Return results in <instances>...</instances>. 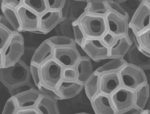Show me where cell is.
Wrapping results in <instances>:
<instances>
[{"mask_svg": "<svg viewBox=\"0 0 150 114\" xmlns=\"http://www.w3.org/2000/svg\"><path fill=\"white\" fill-rule=\"evenodd\" d=\"M63 20L62 10L48 9L40 15L39 28L46 34L50 32Z\"/></svg>", "mask_w": 150, "mask_h": 114, "instance_id": "cell-13", "label": "cell"}, {"mask_svg": "<svg viewBox=\"0 0 150 114\" xmlns=\"http://www.w3.org/2000/svg\"><path fill=\"white\" fill-rule=\"evenodd\" d=\"M142 110L134 106L122 114H140Z\"/></svg>", "mask_w": 150, "mask_h": 114, "instance_id": "cell-42", "label": "cell"}, {"mask_svg": "<svg viewBox=\"0 0 150 114\" xmlns=\"http://www.w3.org/2000/svg\"><path fill=\"white\" fill-rule=\"evenodd\" d=\"M1 3L16 9L23 5V0H2Z\"/></svg>", "mask_w": 150, "mask_h": 114, "instance_id": "cell-40", "label": "cell"}, {"mask_svg": "<svg viewBox=\"0 0 150 114\" xmlns=\"http://www.w3.org/2000/svg\"><path fill=\"white\" fill-rule=\"evenodd\" d=\"M100 75L94 71L91 77L84 84L85 93L91 101L99 93V80Z\"/></svg>", "mask_w": 150, "mask_h": 114, "instance_id": "cell-26", "label": "cell"}, {"mask_svg": "<svg viewBox=\"0 0 150 114\" xmlns=\"http://www.w3.org/2000/svg\"><path fill=\"white\" fill-rule=\"evenodd\" d=\"M84 85L77 80L67 81L62 79L56 89L63 100L74 98L79 94Z\"/></svg>", "mask_w": 150, "mask_h": 114, "instance_id": "cell-15", "label": "cell"}, {"mask_svg": "<svg viewBox=\"0 0 150 114\" xmlns=\"http://www.w3.org/2000/svg\"><path fill=\"white\" fill-rule=\"evenodd\" d=\"M57 101L54 99L42 94L35 108L40 114H59Z\"/></svg>", "mask_w": 150, "mask_h": 114, "instance_id": "cell-21", "label": "cell"}, {"mask_svg": "<svg viewBox=\"0 0 150 114\" xmlns=\"http://www.w3.org/2000/svg\"><path fill=\"white\" fill-rule=\"evenodd\" d=\"M78 20L86 38H100L108 31L105 16L84 12Z\"/></svg>", "mask_w": 150, "mask_h": 114, "instance_id": "cell-3", "label": "cell"}, {"mask_svg": "<svg viewBox=\"0 0 150 114\" xmlns=\"http://www.w3.org/2000/svg\"><path fill=\"white\" fill-rule=\"evenodd\" d=\"M91 60L88 56H81L75 67L78 74L77 80L84 85L94 72Z\"/></svg>", "mask_w": 150, "mask_h": 114, "instance_id": "cell-19", "label": "cell"}, {"mask_svg": "<svg viewBox=\"0 0 150 114\" xmlns=\"http://www.w3.org/2000/svg\"><path fill=\"white\" fill-rule=\"evenodd\" d=\"M16 114H40L36 108H28L18 110Z\"/></svg>", "mask_w": 150, "mask_h": 114, "instance_id": "cell-41", "label": "cell"}, {"mask_svg": "<svg viewBox=\"0 0 150 114\" xmlns=\"http://www.w3.org/2000/svg\"><path fill=\"white\" fill-rule=\"evenodd\" d=\"M22 32L34 33L39 29L40 15L23 5L16 9Z\"/></svg>", "mask_w": 150, "mask_h": 114, "instance_id": "cell-10", "label": "cell"}, {"mask_svg": "<svg viewBox=\"0 0 150 114\" xmlns=\"http://www.w3.org/2000/svg\"><path fill=\"white\" fill-rule=\"evenodd\" d=\"M64 67L52 57L39 66L41 82L45 86L56 89L63 79Z\"/></svg>", "mask_w": 150, "mask_h": 114, "instance_id": "cell-4", "label": "cell"}, {"mask_svg": "<svg viewBox=\"0 0 150 114\" xmlns=\"http://www.w3.org/2000/svg\"><path fill=\"white\" fill-rule=\"evenodd\" d=\"M74 39L76 44L80 46H82L86 37L82 30L78 22V19L72 23Z\"/></svg>", "mask_w": 150, "mask_h": 114, "instance_id": "cell-31", "label": "cell"}, {"mask_svg": "<svg viewBox=\"0 0 150 114\" xmlns=\"http://www.w3.org/2000/svg\"><path fill=\"white\" fill-rule=\"evenodd\" d=\"M37 88L43 95L48 96L57 100H63V99L58 93L56 89L50 88L45 86L41 83Z\"/></svg>", "mask_w": 150, "mask_h": 114, "instance_id": "cell-33", "label": "cell"}, {"mask_svg": "<svg viewBox=\"0 0 150 114\" xmlns=\"http://www.w3.org/2000/svg\"><path fill=\"white\" fill-rule=\"evenodd\" d=\"M135 103L134 106L143 110L146 106L150 97V86L148 83L143 85L135 91Z\"/></svg>", "mask_w": 150, "mask_h": 114, "instance_id": "cell-25", "label": "cell"}, {"mask_svg": "<svg viewBox=\"0 0 150 114\" xmlns=\"http://www.w3.org/2000/svg\"><path fill=\"white\" fill-rule=\"evenodd\" d=\"M39 66L36 64L30 63V67L31 77L37 87L42 83L40 77Z\"/></svg>", "mask_w": 150, "mask_h": 114, "instance_id": "cell-36", "label": "cell"}, {"mask_svg": "<svg viewBox=\"0 0 150 114\" xmlns=\"http://www.w3.org/2000/svg\"><path fill=\"white\" fill-rule=\"evenodd\" d=\"M106 3L109 11L129 20L128 13L120 3L114 0H106Z\"/></svg>", "mask_w": 150, "mask_h": 114, "instance_id": "cell-30", "label": "cell"}, {"mask_svg": "<svg viewBox=\"0 0 150 114\" xmlns=\"http://www.w3.org/2000/svg\"><path fill=\"white\" fill-rule=\"evenodd\" d=\"M140 114H150V110H143Z\"/></svg>", "mask_w": 150, "mask_h": 114, "instance_id": "cell-43", "label": "cell"}, {"mask_svg": "<svg viewBox=\"0 0 150 114\" xmlns=\"http://www.w3.org/2000/svg\"><path fill=\"white\" fill-rule=\"evenodd\" d=\"M47 40L54 47L76 46L74 38L67 36L56 35L50 37Z\"/></svg>", "mask_w": 150, "mask_h": 114, "instance_id": "cell-29", "label": "cell"}, {"mask_svg": "<svg viewBox=\"0 0 150 114\" xmlns=\"http://www.w3.org/2000/svg\"><path fill=\"white\" fill-rule=\"evenodd\" d=\"M12 31L0 24V52L6 47L11 38Z\"/></svg>", "mask_w": 150, "mask_h": 114, "instance_id": "cell-32", "label": "cell"}, {"mask_svg": "<svg viewBox=\"0 0 150 114\" xmlns=\"http://www.w3.org/2000/svg\"><path fill=\"white\" fill-rule=\"evenodd\" d=\"M128 64L145 71L150 69V57H147L133 43L126 55Z\"/></svg>", "mask_w": 150, "mask_h": 114, "instance_id": "cell-14", "label": "cell"}, {"mask_svg": "<svg viewBox=\"0 0 150 114\" xmlns=\"http://www.w3.org/2000/svg\"><path fill=\"white\" fill-rule=\"evenodd\" d=\"M105 64H103L95 70V72L100 75L104 73L119 71L122 67L127 64L125 58L110 59Z\"/></svg>", "mask_w": 150, "mask_h": 114, "instance_id": "cell-23", "label": "cell"}, {"mask_svg": "<svg viewBox=\"0 0 150 114\" xmlns=\"http://www.w3.org/2000/svg\"><path fill=\"white\" fill-rule=\"evenodd\" d=\"M81 57L76 46L54 47L52 57L64 67H75Z\"/></svg>", "mask_w": 150, "mask_h": 114, "instance_id": "cell-8", "label": "cell"}, {"mask_svg": "<svg viewBox=\"0 0 150 114\" xmlns=\"http://www.w3.org/2000/svg\"><path fill=\"white\" fill-rule=\"evenodd\" d=\"M49 9L62 10L66 0H47Z\"/></svg>", "mask_w": 150, "mask_h": 114, "instance_id": "cell-39", "label": "cell"}, {"mask_svg": "<svg viewBox=\"0 0 150 114\" xmlns=\"http://www.w3.org/2000/svg\"><path fill=\"white\" fill-rule=\"evenodd\" d=\"M105 16L108 31L117 38L127 35L129 20L110 11Z\"/></svg>", "mask_w": 150, "mask_h": 114, "instance_id": "cell-11", "label": "cell"}, {"mask_svg": "<svg viewBox=\"0 0 150 114\" xmlns=\"http://www.w3.org/2000/svg\"><path fill=\"white\" fill-rule=\"evenodd\" d=\"M133 44L127 35L117 38L109 48V59L124 58Z\"/></svg>", "mask_w": 150, "mask_h": 114, "instance_id": "cell-18", "label": "cell"}, {"mask_svg": "<svg viewBox=\"0 0 150 114\" xmlns=\"http://www.w3.org/2000/svg\"><path fill=\"white\" fill-rule=\"evenodd\" d=\"M23 5L39 15L49 9L47 0H23Z\"/></svg>", "mask_w": 150, "mask_h": 114, "instance_id": "cell-27", "label": "cell"}, {"mask_svg": "<svg viewBox=\"0 0 150 114\" xmlns=\"http://www.w3.org/2000/svg\"><path fill=\"white\" fill-rule=\"evenodd\" d=\"M142 1L150 6V0H143Z\"/></svg>", "mask_w": 150, "mask_h": 114, "instance_id": "cell-45", "label": "cell"}, {"mask_svg": "<svg viewBox=\"0 0 150 114\" xmlns=\"http://www.w3.org/2000/svg\"><path fill=\"white\" fill-rule=\"evenodd\" d=\"M99 93L110 96L122 86L118 71L104 73L100 75Z\"/></svg>", "mask_w": 150, "mask_h": 114, "instance_id": "cell-12", "label": "cell"}, {"mask_svg": "<svg viewBox=\"0 0 150 114\" xmlns=\"http://www.w3.org/2000/svg\"><path fill=\"white\" fill-rule=\"evenodd\" d=\"M78 74L75 67H66L63 68V79L67 81L77 80Z\"/></svg>", "mask_w": 150, "mask_h": 114, "instance_id": "cell-35", "label": "cell"}, {"mask_svg": "<svg viewBox=\"0 0 150 114\" xmlns=\"http://www.w3.org/2000/svg\"><path fill=\"white\" fill-rule=\"evenodd\" d=\"M96 114H116L110 96L99 93L91 100Z\"/></svg>", "mask_w": 150, "mask_h": 114, "instance_id": "cell-17", "label": "cell"}, {"mask_svg": "<svg viewBox=\"0 0 150 114\" xmlns=\"http://www.w3.org/2000/svg\"><path fill=\"white\" fill-rule=\"evenodd\" d=\"M134 43L136 46L150 53V27L136 34Z\"/></svg>", "mask_w": 150, "mask_h": 114, "instance_id": "cell-28", "label": "cell"}, {"mask_svg": "<svg viewBox=\"0 0 150 114\" xmlns=\"http://www.w3.org/2000/svg\"><path fill=\"white\" fill-rule=\"evenodd\" d=\"M129 25L136 34L150 27V6L142 1L132 16Z\"/></svg>", "mask_w": 150, "mask_h": 114, "instance_id": "cell-9", "label": "cell"}, {"mask_svg": "<svg viewBox=\"0 0 150 114\" xmlns=\"http://www.w3.org/2000/svg\"><path fill=\"white\" fill-rule=\"evenodd\" d=\"M72 1H78V2H88L89 1H91V0H72Z\"/></svg>", "mask_w": 150, "mask_h": 114, "instance_id": "cell-44", "label": "cell"}, {"mask_svg": "<svg viewBox=\"0 0 150 114\" xmlns=\"http://www.w3.org/2000/svg\"><path fill=\"white\" fill-rule=\"evenodd\" d=\"M76 114H88L87 113H86L85 112H81V113H76Z\"/></svg>", "mask_w": 150, "mask_h": 114, "instance_id": "cell-47", "label": "cell"}, {"mask_svg": "<svg viewBox=\"0 0 150 114\" xmlns=\"http://www.w3.org/2000/svg\"><path fill=\"white\" fill-rule=\"evenodd\" d=\"M115 1H117V2H118L121 3L123 2V1H126V0H115Z\"/></svg>", "mask_w": 150, "mask_h": 114, "instance_id": "cell-46", "label": "cell"}, {"mask_svg": "<svg viewBox=\"0 0 150 114\" xmlns=\"http://www.w3.org/2000/svg\"><path fill=\"white\" fill-rule=\"evenodd\" d=\"M38 88L30 89L14 96L18 109L34 108L42 96Z\"/></svg>", "mask_w": 150, "mask_h": 114, "instance_id": "cell-16", "label": "cell"}, {"mask_svg": "<svg viewBox=\"0 0 150 114\" xmlns=\"http://www.w3.org/2000/svg\"><path fill=\"white\" fill-rule=\"evenodd\" d=\"M1 10L7 20L16 31L21 32L18 16L16 9L1 3Z\"/></svg>", "mask_w": 150, "mask_h": 114, "instance_id": "cell-24", "label": "cell"}, {"mask_svg": "<svg viewBox=\"0 0 150 114\" xmlns=\"http://www.w3.org/2000/svg\"><path fill=\"white\" fill-rule=\"evenodd\" d=\"M17 31L12 32L10 42L2 51L0 52V68L13 65L21 59L25 52L23 35Z\"/></svg>", "mask_w": 150, "mask_h": 114, "instance_id": "cell-2", "label": "cell"}, {"mask_svg": "<svg viewBox=\"0 0 150 114\" xmlns=\"http://www.w3.org/2000/svg\"><path fill=\"white\" fill-rule=\"evenodd\" d=\"M118 72L122 86L134 91L147 83L144 71L128 63Z\"/></svg>", "mask_w": 150, "mask_h": 114, "instance_id": "cell-5", "label": "cell"}, {"mask_svg": "<svg viewBox=\"0 0 150 114\" xmlns=\"http://www.w3.org/2000/svg\"><path fill=\"white\" fill-rule=\"evenodd\" d=\"M18 109L14 96H11L5 103L2 114H16Z\"/></svg>", "mask_w": 150, "mask_h": 114, "instance_id": "cell-34", "label": "cell"}, {"mask_svg": "<svg viewBox=\"0 0 150 114\" xmlns=\"http://www.w3.org/2000/svg\"><path fill=\"white\" fill-rule=\"evenodd\" d=\"M31 78L30 66L21 59L10 66L0 68V80L8 90L30 82Z\"/></svg>", "mask_w": 150, "mask_h": 114, "instance_id": "cell-1", "label": "cell"}, {"mask_svg": "<svg viewBox=\"0 0 150 114\" xmlns=\"http://www.w3.org/2000/svg\"><path fill=\"white\" fill-rule=\"evenodd\" d=\"M109 11L106 0H91L87 3L84 12L90 14L105 16Z\"/></svg>", "mask_w": 150, "mask_h": 114, "instance_id": "cell-22", "label": "cell"}, {"mask_svg": "<svg viewBox=\"0 0 150 114\" xmlns=\"http://www.w3.org/2000/svg\"><path fill=\"white\" fill-rule=\"evenodd\" d=\"M35 88V87L31 83V82H30L14 88L10 89L9 91L11 96H15L23 92Z\"/></svg>", "mask_w": 150, "mask_h": 114, "instance_id": "cell-37", "label": "cell"}, {"mask_svg": "<svg viewBox=\"0 0 150 114\" xmlns=\"http://www.w3.org/2000/svg\"><path fill=\"white\" fill-rule=\"evenodd\" d=\"M54 47L47 39L45 40L36 49L30 63L40 65L52 57Z\"/></svg>", "mask_w": 150, "mask_h": 114, "instance_id": "cell-20", "label": "cell"}, {"mask_svg": "<svg viewBox=\"0 0 150 114\" xmlns=\"http://www.w3.org/2000/svg\"><path fill=\"white\" fill-rule=\"evenodd\" d=\"M110 97L116 114H122L134 106L135 91L124 86H121Z\"/></svg>", "mask_w": 150, "mask_h": 114, "instance_id": "cell-6", "label": "cell"}, {"mask_svg": "<svg viewBox=\"0 0 150 114\" xmlns=\"http://www.w3.org/2000/svg\"><path fill=\"white\" fill-rule=\"evenodd\" d=\"M117 38L112 33L107 31L100 39L104 45L110 48L115 43Z\"/></svg>", "mask_w": 150, "mask_h": 114, "instance_id": "cell-38", "label": "cell"}, {"mask_svg": "<svg viewBox=\"0 0 150 114\" xmlns=\"http://www.w3.org/2000/svg\"><path fill=\"white\" fill-rule=\"evenodd\" d=\"M87 55L95 62L109 59V48L99 38H86L81 46Z\"/></svg>", "mask_w": 150, "mask_h": 114, "instance_id": "cell-7", "label": "cell"}, {"mask_svg": "<svg viewBox=\"0 0 150 114\" xmlns=\"http://www.w3.org/2000/svg\"><path fill=\"white\" fill-rule=\"evenodd\" d=\"M142 1H143V0H142Z\"/></svg>", "mask_w": 150, "mask_h": 114, "instance_id": "cell-48", "label": "cell"}]
</instances>
